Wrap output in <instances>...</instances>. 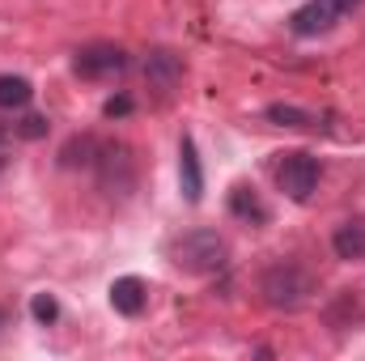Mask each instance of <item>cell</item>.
I'll return each mask as SVG.
<instances>
[{
	"label": "cell",
	"mask_w": 365,
	"mask_h": 361,
	"mask_svg": "<svg viewBox=\"0 0 365 361\" xmlns=\"http://www.w3.org/2000/svg\"><path fill=\"white\" fill-rule=\"evenodd\" d=\"M259 293H264V302L272 306V310H302L310 298H314V276L302 268V264H293V260H280L272 268L259 276Z\"/></svg>",
	"instance_id": "obj_1"
},
{
	"label": "cell",
	"mask_w": 365,
	"mask_h": 361,
	"mask_svg": "<svg viewBox=\"0 0 365 361\" xmlns=\"http://www.w3.org/2000/svg\"><path fill=\"white\" fill-rule=\"evenodd\" d=\"M170 260L182 272H195V276H208V272H221L230 264V247L217 230H191L170 243Z\"/></svg>",
	"instance_id": "obj_2"
},
{
	"label": "cell",
	"mask_w": 365,
	"mask_h": 361,
	"mask_svg": "<svg viewBox=\"0 0 365 361\" xmlns=\"http://www.w3.org/2000/svg\"><path fill=\"white\" fill-rule=\"evenodd\" d=\"M90 171L106 195H128L136 187V162H132V149L123 141H98Z\"/></svg>",
	"instance_id": "obj_3"
},
{
	"label": "cell",
	"mask_w": 365,
	"mask_h": 361,
	"mask_svg": "<svg viewBox=\"0 0 365 361\" xmlns=\"http://www.w3.org/2000/svg\"><path fill=\"white\" fill-rule=\"evenodd\" d=\"M361 0H306L293 17H289V30L297 39H314V34H327L331 26H340Z\"/></svg>",
	"instance_id": "obj_4"
},
{
	"label": "cell",
	"mask_w": 365,
	"mask_h": 361,
	"mask_svg": "<svg viewBox=\"0 0 365 361\" xmlns=\"http://www.w3.org/2000/svg\"><path fill=\"white\" fill-rule=\"evenodd\" d=\"M276 183H280V191L293 204H306L314 195V187H319V158H310V153H284L280 166H276Z\"/></svg>",
	"instance_id": "obj_5"
},
{
	"label": "cell",
	"mask_w": 365,
	"mask_h": 361,
	"mask_svg": "<svg viewBox=\"0 0 365 361\" xmlns=\"http://www.w3.org/2000/svg\"><path fill=\"white\" fill-rule=\"evenodd\" d=\"M128 68V51L115 43H90L73 56V73L86 81H102V77H119Z\"/></svg>",
	"instance_id": "obj_6"
},
{
	"label": "cell",
	"mask_w": 365,
	"mask_h": 361,
	"mask_svg": "<svg viewBox=\"0 0 365 361\" xmlns=\"http://www.w3.org/2000/svg\"><path fill=\"white\" fill-rule=\"evenodd\" d=\"M145 81H149V90H158V98L166 102L182 81V60L175 51H166V47L149 51V60H145Z\"/></svg>",
	"instance_id": "obj_7"
},
{
	"label": "cell",
	"mask_w": 365,
	"mask_h": 361,
	"mask_svg": "<svg viewBox=\"0 0 365 361\" xmlns=\"http://www.w3.org/2000/svg\"><path fill=\"white\" fill-rule=\"evenodd\" d=\"M179 187L187 204H200L204 200V166H200V153H195V141L182 136L179 141Z\"/></svg>",
	"instance_id": "obj_8"
},
{
	"label": "cell",
	"mask_w": 365,
	"mask_h": 361,
	"mask_svg": "<svg viewBox=\"0 0 365 361\" xmlns=\"http://www.w3.org/2000/svg\"><path fill=\"white\" fill-rule=\"evenodd\" d=\"M110 306L123 315V319H136L145 306H149V285L140 276H119L110 285Z\"/></svg>",
	"instance_id": "obj_9"
},
{
	"label": "cell",
	"mask_w": 365,
	"mask_h": 361,
	"mask_svg": "<svg viewBox=\"0 0 365 361\" xmlns=\"http://www.w3.org/2000/svg\"><path fill=\"white\" fill-rule=\"evenodd\" d=\"M230 217H238V221H247V225H264V221H268V204L259 200L255 187L238 183V187L230 191Z\"/></svg>",
	"instance_id": "obj_10"
},
{
	"label": "cell",
	"mask_w": 365,
	"mask_h": 361,
	"mask_svg": "<svg viewBox=\"0 0 365 361\" xmlns=\"http://www.w3.org/2000/svg\"><path fill=\"white\" fill-rule=\"evenodd\" d=\"M331 247H336L340 260H365V225L361 221H344V225L336 230Z\"/></svg>",
	"instance_id": "obj_11"
},
{
	"label": "cell",
	"mask_w": 365,
	"mask_h": 361,
	"mask_svg": "<svg viewBox=\"0 0 365 361\" xmlns=\"http://www.w3.org/2000/svg\"><path fill=\"white\" fill-rule=\"evenodd\" d=\"M264 119H272L280 128H319V115H314V111H302V106H293V102H272V106H264Z\"/></svg>",
	"instance_id": "obj_12"
},
{
	"label": "cell",
	"mask_w": 365,
	"mask_h": 361,
	"mask_svg": "<svg viewBox=\"0 0 365 361\" xmlns=\"http://www.w3.org/2000/svg\"><path fill=\"white\" fill-rule=\"evenodd\" d=\"M30 98H34V86L26 77H13V73L0 77V111H21L30 106Z\"/></svg>",
	"instance_id": "obj_13"
},
{
	"label": "cell",
	"mask_w": 365,
	"mask_h": 361,
	"mask_svg": "<svg viewBox=\"0 0 365 361\" xmlns=\"http://www.w3.org/2000/svg\"><path fill=\"white\" fill-rule=\"evenodd\" d=\"M93 149H98V136H73V141H68V145L60 149V166H68V171L86 166V171H90Z\"/></svg>",
	"instance_id": "obj_14"
},
{
	"label": "cell",
	"mask_w": 365,
	"mask_h": 361,
	"mask_svg": "<svg viewBox=\"0 0 365 361\" xmlns=\"http://www.w3.org/2000/svg\"><path fill=\"white\" fill-rule=\"evenodd\" d=\"M30 315H34V323L51 327V323L60 319V302H56L51 293H34V298H30Z\"/></svg>",
	"instance_id": "obj_15"
},
{
	"label": "cell",
	"mask_w": 365,
	"mask_h": 361,
	"mask_svg": "<svg viewBox=\"0 0 365 361\" xmlns=\"http://www.w3.org/2000/svg\"><path fill=\"white\" fill-rule=\"evenodd\" d=\"M47 115H26L21 123H13V136H21V141H38V136H47Z\"/></svg>",
	"instance_id": "obj_16"
},
{
	"label": "cell",
	"mask_w": 365,
	"mask_h": 361,
	"mask_svg": "<svg viewBox=\"0 0 365 361\" xmlns=\"http://www.w3.org/2000/svg\"><path fill=\"white\" fill-rule=\"evenodd\" d=\"M128 111H132V98H128V93H119V98H106V106H102V115H106V119H123Z\"/></svg>",
	"instance_id": "obj_17"
},
{
	"label": "cell",
	"mask_w": 365,
	"mask_h": 361,
	"mask_svg": "<svg viewBox=\"0 0 365 361\" xmlns=\"http://www.w3.org/2000/svg\"><path fill=\"white\" fill-rule=\"evenodd\" d=\"M9 132H13V128H0V171L9 166V149H4V141H9Z\"/></svg>",
	"instance_id": "obj_18"
},
{
	"label": "cell",
	"mask_w": 365,
	"mask_h": 361,
	"mask_svg": "<svg viewBox=\"0 0 365 361\" xmlns=\"http://www.w3.org/2000/svg\"><path fill=\"white\" fill-rule=\"evenodd\" d=\"M0 323H4V315H0Z\"/></svg>",
	"instance_id": "obj_19"
}]
</instances>
